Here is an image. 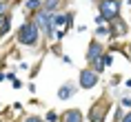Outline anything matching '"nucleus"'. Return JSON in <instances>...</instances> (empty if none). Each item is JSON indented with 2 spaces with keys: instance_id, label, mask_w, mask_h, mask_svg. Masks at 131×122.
<instances>
[{
  "instance_id": "f257e3e1",
  "label": "nucleus",
  "mask_w": 131,
  "mask_h": 122,
  "mask_svg": "<svg viewBox=\"0 0 131 122\" xmlns=\"http://www.w3.org/2000/svg\"><path fill=\"white\" fill-rule=\"evenodd\" d=\"M16 42L20 47H25V49H38L40 47L42 31H40V27L36 25V20L31 16H27V20L18 27V31H16Z\"/></svg>"
},
{
  "instance_id": "f03ea898",
  "label": "nucleus",
  "mask_w": 131,
  "mask_h": 122,
  "mask_svg": "<svg viewBox=\"0 0 131 122\" xmlns=\"http://www.w3.org/2000/svg\"><path fill=\"white\" fill-rule=\"evenodd\" d=\"M109 111H111V100L107 95H100V98H96L91 102L89 111L84 113V120L87 122H107Z\"/></svg>"
},
{
  "instance_id": "7ed1b4c3",
  "label": "nucleus",
  "mask_w": 131,
  "mask_h": 122,
  "mask_svg": "<svg viewBox=\"0 0 131 122\" xmlns=\"http://www.w3.org/2000/svg\"><path fill=\"white\" fill-rule=\"evenodd\" d=\"M36 20V25L40 27L42 31V38L47 42H53V36H56V27H53V11H47V9H38L34 16H31Z\"/></svg>"
},
{
  "instance_id": "20e7f679",
  "label": "nucleus",
  "mask_w": 131,
  "mask_h": 122,
  "mask_svg": "<svg viewBox=\"0 0 131 122\" xmlns=\"http://www.w3.org/2000/svg\"><path fill=\"white\" fill-rule=\"evenodd\" d=\"M122 7H124V0H98L96 2L98 14L102 16L107 22L120 18L122 16Z\"/></svg>"
},
{
  "instance_id": "39448f33",
  "label": "nucleus",
  "mask_w": 131,
  "mask_h": 122,
  "mask_svg": "<svg viewBox=\"0 0 131 122\" xmlns=\"http://www.w3.org/2000/svg\"><path fill=\"white\" fill-rule=\"evenodd\" d=\"M98 82H100V73H96L91 67L80 69V73H78V87H80V89H84V91L96 89Z\"/></svg>"
},
{
  "instance_id": "423d86ee",
  "label": "nucleus",
  "mask_w": 131,
  "mask_h": 122,
  "mask_svg": "<svg viewBox=\"0 0 131 122\" xmlns=\"http://www.w3.org/2000/svg\"><path fill=\"white\" fill-rule=\"evenodd\" d=\"M129 34H131L129 22L124 20L122 16L109 22V40H124V38H127Z\"/></svg>"
},
{
  "instance_id": "0eeeda50",
  "label": "nucleus",
  "mask_w": 131,
  "mask_h": 122,
  "mask_svg": "<svg viewBox=\"0 0 131 122\" xmlns=\"http://www.w3.org/2000/svg\"><path fill=\"white\" fill-rule=\"evenodd\" d=\"M104 51H107V42L98 40V38H91L89 47H87V51H84V60H87V64H91L93 60H98Z\"/></svg>"
},
{
  "instance_id": "6e6552de",
  "label": "nucleus",
  "mask_w": 131,
  "mask_h": 122,
  "mask_svg": "<svg viewBox=\"0 0 131 122\" xmlns=\"http://www.w3.org/2000/svg\"><path fill=\"white\" fill-rule=\"evenodd\" d=\"M60 122H84V113L80 109L71 107V109H67V111L60 113Z\"/></svg>"
},
{
  "instance_id": "1a4fd4ad",
  "label": "nucleus",
  "mask_w": 131,
  "mask_h": 122,
  "mask_svg": "<svg viewBox=\"0 0 131 122\" xmlns=\"http://www.w3.org/2000/svg\"><path fill=\"white\" fill-rule=\"evenodd\" d=\"M78 91V84H73V82H62L60 87H58V100H69V98H73V93Z\"/></svg>"
},
{
  "instance_id": "9d476101",
  "label": "nucleus",
  "mask_w": 131,
  "mask_h": 122,
  "mask_svg": "<svg viewBox=\"0 0 131 122\" xmlns=\"http://www.w3.org/2000/svg\"><path fill=\"white\" fill-rule=\"evenodd\" d=\"M38 9H42V0H22V11H25V16H34Z\"/></svg>"
},
{
  "instance_id": "9b49d317",
  "label": "nucleus",
  "mask_w": 131,
  "mask_h": 122,
  "mask_svg": "<svg viewBox=\"0 0 131 122\" xmlns=\"http://www.w3.org/2000/svg\"><path fill=\"white\" fill-rule=\"evenodd\" d=\"M93 38H98V40H109V22H104V25H96V29H93Z\"/></svg>"
},
{
  "instance_id": "f8f14e48",
  "label": "nucleus",
  "mask_w": 131,
  "mask_h": 122,
  "mask_svg": "<svg viewBox=\"0 0 131 122\" xmlns=\"http://www.w3.org/2000/svg\"><path fill=\"white\" fill-rule=\"evenodd\" d=\"M67 16H69V11H53V27H64Z\"/></svg>"
},
{
  "instance_id": "ddd939ff",
  "label": "nucleus",
  "mask_w": 131,
  "mask_h": 122,
  "mask_svg": "<svg viewBox=\"0 0 131 122\" xmlns=\"http://www.w3.org/2000/svg\"><path fill=\"white\" fill-rule=\"evenodd\" d=\"M62 2L64 0H42V9H47V11H60Z\"/></svg>"
},
{
  "instance_id": "4468645a",
  "label": "nucleus",
  "mask_w": 131,
  "mask_h": 122,
  "mask_svg": "<svg viewBox=\"0 0 131 122\" xmlns=\"http://www.w3.org/2000/svg\"><path fill=\"white\" fill-rule=\"evenodd\" d=\"M11 31V14H5V20H2V25H0V38H5V36Z\"/></svg>"
},
{
  "instance_id": "2eb2a0df",
  "label": "nucleus",
  "mask_w": 131,
  "mask_h": 122,
  "mask_svg": "<svg viewBox=\"0 0 131 122\" xmlns=\"http://www.w3.org/2000/svg\"><path fill=\"white\" fill-rule=\"evenodd\" d=\"M100 62H102L104 69H109L111 64H113V53H111V51H104V53L100 56Z\"/></svg>"
},
{
  "instance_id": "dca6fc26",
  "label": "nucleus",
  "mask_w": 131,
  "mask_h": 122,
  "mask_svg": "<svg viewBox=\"0 0 131 122\" xmlns=\"http://www.w3.org/2000/svg\"><path fill=\"white\" fill-rule=\"evenodd\" d=\"M42 120H45V122H60V113H58V111H53V109H49Z\"/></svg>"
},
{
  "instance_id": "f3484780",
  "label": "nucleus",
  "mask_w": 131,
  "mask_h": 122,
  "mask_svg": "<svg viewBox=\"0 0 131 122\" xmlns=\"http://www.w3.org/2000/svg\"><path fill=\"white\" fill-rule=\"evenodd\" d=\"M7 80L11 82V87H14V89H20V87H22L20 78H18V75H16V73H7Z\"/></svg>"
},
{
  "instance_id": "a211bd4d",
  "label": "nucleus",
  "mask_w": 131,
  "mask_h": 122,
  "mask_svg": "<svg viewBox=\"0 0 131 122\" xmlns=\"http://www.w3.org/2000/svg\"><path fill=\"white\" fill-rule=\"evenodd\" d=\"M124 111H127V109H122L120 104H118L116 111H113V118H111V122H120V120H122V115H124Z\"/></svg>"
},
{
  "instance_id": "6ab92c4d",
  "label": "nucleus",
  "mask_w": 131,
  "mask_h": 122,
  "mask_svg": "<svg viewBox=\"0 0 131 122\" xmlns=\"http://www.w3.org/2000/svg\"><path fill=\"white\" fill-rule=\"evenodd\" d=\"M22 122H45V120H42V115L29 113V115H25V118H22Z\"/></svg>"
},
{
  "instance_id": "aec40b11",
  "label": "nucleus",
  "mask_w": 131,
  "mask_h": 122,
  "mask_svg": "<svg viewBox=\"0 0 131 122\" xmlns=\"http://www.w3.org/2000/svg\"><path fill=\"white\" fill-rule=\"evenodd\" d=\"M122 109H131V95H124V98H120V102H118Z\"/></svg>"
},
{
  "instance_id": "412c9836",
  "label": "nucleus",
  "mask_w": 131,
  "mask_h": 122,
  "mask_svg": "<svg viewBox=\"0 0 131 122\" xmlns=\"http://www.w3.org/2000/svg\"><path fill=\"white\" fill-rule=\"evenodd\" d=\"M9 11V0H0V16H5Z\"/></svg>"
},
{
  "instance_id": "4be33fe9",
  "label": "nucleus",
  "mask_w": 131,
  "mask_h": 122,
  "mask_svg": "<svg viewBox=\"0 0 131 122\" xmlns=\"http://www.w3.org/2000/svg\"><path fill=\"white\" fill-rule=\"evenodd\" d=\"M120 122H131V109L124 111V115H122V120H120Z\"/></svg>"
},
{
  "instance_id": "5701e85b",
  "label": "nucleus",
  "mask_w": 131,
  "mask_h": 122,
  "mask_svg": "<svg viewBox=\"0 0 131 122\" xmlns=\"http://www.w3.org/2000/svg\"><path fill=\"white\" fill-rule=\"evenodd\" d=\"M120 82H122V78H120V75H113V78H111V87H116V84H120Z\"/></svg>"
},
{
  "instance_id": "b1692460",
  "label": "nucleus",
  "mask_w": 131,
  "mask_h": 122,
  "mask_svg": "<svg viewBox=\"0 0 131 122\" xmlns=\"http://www.w3.org/2000/svg\"><path fill=\"white\" fill-rule=\"evenodd\" d=\"M62 62L69 67V64H73V60H71V56H62Z\"/></svg>"
},
{
  "instance_id": "393cba45",
  "label": "nucleus",
  "mask_w": 131,
  "mask_h": 122,
  "mask_svg": "<svg viewBox=\"0 0 131 122\" xmlns=\"http://www.w3.org/2000/svg\"><path fill=\"white\" fill-rule=\"evenodd\" d=\"M104 22H107V20H104L102 16H100V14H96V25H104Z\"/></svg>"
},
{
  "instance_id": "a878e982",
  "label": "nucleus",
  "mask_w": 131,
  "mask_h": 122,
  "mask_svg": "<svg viewBox=\"0 0 131 122\" xmlns=\"http://www.w3.org/2000/svg\"><path fill=\"white\" fill-rule=\"evenodd\" d=\"M27 89H29V93H36V84H34V82H29Z\"/></svg>"
},
{
  "instance_id": "bb28decb",
  "label": "nucleus",
  "mask_w": 131,
  "mask_h": 122,
  "mask_svg": "<svg viewBox=\"0 0 131 122\" xmlns=\"http://www.w3.org/2000/svg\"><path fill=\"white\" fill-rule=\"evenodd\" d=\"M76 31H78V34H84V31H87V27H84V25H78Z\"/></svg>"
},
{
  "instance_id": "cd10ccee",
  "label": "nucleus",
  "mask_w": 131,
  "mask_h": 122,
  "mask_svg": "<svg viewBox=\"0 0 131 122\" xmlns=\"http://www.w3.org/2000/svg\"><path fill=\"white\" fill-rule=\"evenodd\" d=\"M127 56H129V58H131V42H129V45H127Z\"/></svg>"
},
{
  "instance_id": "c85d7f7f",
  "label": "nucleus",
  "mask_w": 131,
  "mask_h": 122,
  "mask_svg": "<svg viewBox=\"0 0 131 122\" xmlns=\"http://www.w3.org/2000/svg\"><path fill=\"white\" fill-rule=\"evenodd\" d=\"M5 78H7V73H5V71H0V82L5 80Z\"/></svg>"
},
{
  "instance_id": "c756f323",
  "label": "nucleus",
  "mask_w": 131,
  "mask_h": 122,
  "mask_svg": "<svg viewBox=\"0 0 131 122\" xmlns=\"http://www.w3.org/2000/svg\"><path fill=\"white\" fill-rule=\"evenodd\" d=\"M2 69H5V62H2V58H0V71H2Z\"/></svg>"
},
{
  "instance_id": "7c9ffc66",
  "label": "nucleus",
  "mask_w": 131,
  "mask_h": 122,
  "mask_svg": "<svg viewBox=\"0 0 131 122\" xmlns=\"http://www.w3.org/2000/svg\"><path fill=\"white\" fill-rule=\"evenodd\" d=\"M124 84H127V87H129V89H131V78H129V80H127V82H124Z\"/></svg>"
},
{
  "instance_id": "2f4dec72",
  "label": "nucleus",
  "mask_w": 131,
  "mask_h": 122,
  "mask_svg": "<svg viewBox=\"0 0 131 122\" xmlns=\"http://www.w3.org/2000/svg\"><path fill=\"white\" fill-rule=\"evenodd\" d=\"M129 29H131V16H129Z\"/></svg>"
},
{
  "instance_id": "473e14b6",
  "label": "nucleus",
  "mask_w": 131,
  "mask_h": 122,
  "mask_svg": "<svg viewBox=\"0 0 131 122\" xmlns=\"http://www.w3.org/2000/svg\"><path fill=\"white\" fill-rule=\"evenodd\" d=\"M127 5H129V7H131V0H127Z\"/></svg>"
}]
</instances>
